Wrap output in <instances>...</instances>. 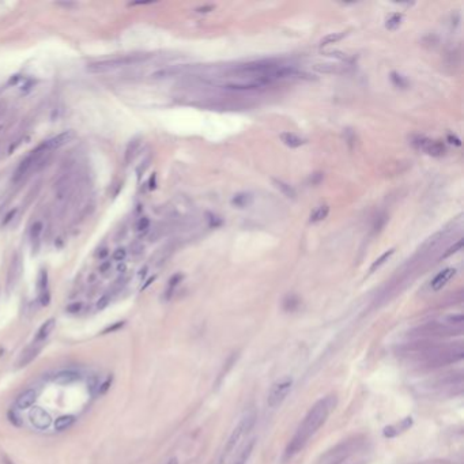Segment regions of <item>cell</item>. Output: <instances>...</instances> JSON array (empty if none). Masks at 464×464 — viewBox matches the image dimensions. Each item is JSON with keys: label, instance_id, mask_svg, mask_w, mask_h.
Listing matches in <instances>:
<instances>
[{"label": "cell", "instance_id": "cell-12", "mask_svg": "<svg viewBox=\"0 0 464 464\" xmlns=\"http://www.w3.org/2000/svg\"><path fill=\"white\" fill-rule=\"evenodd\" d=\"M313 70L320 74L329 75H345L351 72V65L345 63H318L313 65Z\"/></svg>", "mask_w": 464, "mask_h": 464}, {"label": "cell", "instance_id": "cell-39", "mask_svg": "<svg viewBox=\"0 0 464 464\" xmlns=\"http://www.w3.org/2000/svg\"><path fill=\"white\" fill-rule=\"evenodd\" d=\"M125 258H127V249H125V248H117L116 251H113L112 259L115 261L121 263V261L125 260Z\"/></svg>", "mask_w": 464, "mask_h": 464}, {"label": "cell", "instance_id": "cell-55", "mask_svg": "<svg viewBox=\"0 0 464 464\" xmlns=\"http://www.w3.org/2000/svg\"><path fill=\"white\" fill-rule=\"evenodd\" d=\"M153 281H155V276H151V278H150V279H148V281H147L146 282V285H145V286H143V290H145V289L147 288V286H150V285H151V282H153Z\"/></svg>", "mask_w": 464, "mask_h": 464}, {"label": "cell", "instance_id": "cell-42", "mask_svg": "<svg viewBox=\"0 0 464 464\" xmlns=\"http://www.w3.org/2000/svg\"><path fill=\"white\" fill-rule=\"evenodd\" d=\"M83 304L82 302H74V304H70V305L65 308V311L68 312V313H72V315H75V313H79V312L82 311Z\"/></svg>", "mask_w": 464, "mask_h": 464}, {"label": "cell", "instance_id": "cell-52", "mask_svg": "<svg viewBox=\"0 0 464 464\" xmlns=\"http://www.w3.org/2000/svg\"><path fill=\"white\" fill-rule=\"evenodd\" d=\"M148 185H150V189H155V187H157V174L155 173H153V176L150 177Z\"/></svg>", "mask_w": 464, "mask_h": 464}, {"label": "cell", "instance_id": "cell-47", "mask_svg": "<svg viewBox=\"0 0 464 464\" xmlns=\"http://www.w3.org/2000/svg\"><path fill=\"white\" fill-rule=\"evenodd\" d=\"M323 178H324L323 173H320V172H319V173H313L311 177V182L313 184V185H318V184H320V182L323 181Z\"/></svg>", "mask_w": 464, "mask_h": 464}, {"label": "cell", "instance_id": "cell-20", "mask_svg": "<svg viewBox=\"0 0 464 464\" xmlns=\"http://www.w3.org/2000/svg\"><path fill=\"white\" fill-rule=\"evenodd\" d=\"M56 327V320L55 319H49L47 320L45 323L42 324L40 329H38V332H37V335H35L34 342L35 343H40L42 345V342L47 341V338L53 332V329Z\"/></svg>", "mask_w": 464, "mask_h": 464}, {"label": "cell", "instance_id": "cell-53", "mask_svg": "<svg viewBox=\"0 0 464 464\" xmlns=\"http://www.w3.org/2000/svg\"><path fill=\"white\" fill-rule=\"evenodd\" d=\"M147 271H148V267H147V265H145V267H142L141 270H139V274H138V276H139V279H145V278H146V275H147Z\"/></svg>", "mask_w": 464, "mask_h": 464}, {"label": "cell", "instance_id": "cell-24", "mask_svg": "<svg viewBox=\"0 0 464 464\" xmlns=\"http://www.w3.org/2000/svg\"><path fill=\"white\" fill-rule=\"evenodd\" d=\"M347 31H336V33H329L325 37H323L320 40V47H328L331 44H335V42L341 41L345 37H347Z\"/></svg>", "mask_w": 464, "mask_h": 464}, {"label": "cell", "instance_id": "cell-9", "mask_svg": "<svg viewBox=\"0 0 464 464\" xmlns=\"http://www.w3.org/2000/svg\"><path fill=\"white\" fill-rule=\"evenodd\" d=\"M24 272V264H22V258L19 253H15L11 258L10 261V267L7 271V279H6V289L7 293H11L14 289L17 288L18 282L22 276Z\"/></svg>", "mask_w": 464, "mask_h": 464}, {"label": "cell", "instance_id": "cell-14", "mask_svg": "<svg viewBox=\"0 0 464 464\" xmlns=\"http://www.w3.org/2000/svg\"><path fill=\"white\" fill-rule=\"evenodd\" d=\"M455 274H456V270L452 268V267H448V268H445V270L440 271V272H438V274H437V275L432 279L430 286H432V289H433L435 291H438V290H441V289L444 288V286H445V285H447V283L452 279L453 276H455Z\"/></svg>", "mask_w": 464, "mask_h": 464}, {"label": "cell", "instance_id": "cell-3", "mask_svg": "<svg viewBox=\"0 0 464 464\" xmlns=\"http://www.w3.org/2000/svg\"><path fill=\"white\" fill-rule=\"evenodd\" d=\"M48 157H49V153L42 151L40 147H37L31 153L28 154V155L19 162L17 169L14 172L11 178L12 184H18V182L25 180L31 172L40 171L42 166H44V162H47L48 161Z\"/></svg>", "mask_w": 464, "mask_h": 464}, {"label": "cell", "instance_id": "cell-49", "mask_svg": "<svg viewBox=\"0 0 464 464\" xmlns=\"http://www.w3.org/2000/svg\"><path fill=\"white\" fill-rule=\"evenodd\" d=\"M448 141L451 145H455V146H462V141L456 138L455 135H448Z\"/></svg>", "mask_w": 464, "mask_h": 464}, {"label": "cell", "instance_id": "cell-48", "mask_svg": "<svg viewBox=\"0 0 464 464\" xmlns=\"http://www.w3.org/2000/svg\"><path fill=\"white\" fill-rule=\"evenodd\" d=\"M150 161H151V158H147L146 161L143 162V164H145V165H141V166L138 168V171H136V172H138V176L141 177L142 174L145 173V171H146V169H147V166L150 165Z\"/></svg>", "mask_w": 464, "mask_h": 464}, {"label": "cell", "instance_id": "cell-23", "mask_svg": "<svg viewBox=\"0 0 464 464\" xmlns=\"http://www.w3.org/2000/svg\"><path fill=\"white\" fill-rule=\"evenodd\" d=\"M329 214V206L328 204H323V206L316 207L313 211H312L311 217H309V222L311 224H319L324 221L325 218L328 217Z\"/></svg>", "mask_w": 464, "mask_h": 464}, {"label": "cell", "instance_id": "cell-35", "mask_svg": "<svg viewBox=\"0 0 464 464\" xmlns=\"http://www.w3.org/2000/svg\"><path fill=\"white\" fill-rule=\"evenodd\" d=\"M113 295H115V293H113L112 290H109V291H106L105 294H102V295H101V298L98 300V302H97V309H98V311L105 309L106 306L111 304Z\"/></svg>", "mask_w": 464, "mask_h": 464}, {"label": "cell", "instance_id": "cell-31", "mask_svg": "<svg viewBox=\"0 0 464 464\" xmlns=\"http://www.w3.org/2000/svg\"><path fill=\"white\" fill-rule=\"evenodd\" d=\"M253 448H255V440H251L247 445L244 447V449L241 451L240 456L235 460L234 464H245L248 462V459L251 458V455L253 452Z\"/></svg>", "mask_w": 464, "mask_h": 464}, {"label": "cell", "instance_id": "cell-32", "mask_svg": "<svg viewBox=\"0 0 464 464\" xmlns=\"http://www.w3.org/2000/svg\"><path fill=\"white\" fill-rule=\"evenodd\" d=\"M37 290H38V295L40 294L48 293V272L47 270L42 268L38 274V279H37Z\"/></svg>", "mask_w": 464, "mask_h": 464}, {"label": "cell", "instance_id": "cell-4", "mask_svg": "<svg viewBox=\"0 0 464 464\" xmlns=\"http://www.w3.org/2000/svg\"><path fill=\"white\" fill-rule=\"evenodd\" d=\"M75 187L77 178L71 172L64 173L55 184V208L59 214H63L67 206L70 204L71 199L75 194Z\"/></svg>", "mask_w": 464, "mask_h": 464}, {"label": "cell", "instance_id": "cell-36", "mask_svg": "<svg viewBox=\"0 0 464 464\" xmlns=\"http://www.w3.org/2000/svg\"><path fill=\"white\" fill-rule=\"evenodd\" d=\"M462 249H463V240H459L458 242H455L452 247L448 248L447 251L441 255V259L449 258V256H452V255H455V253H458L459 251H462Z\"/></svg>", "mask_w": 464, "mask_h": 464}, {"label": "cell", "instance_id": "cell-51", "mask_svg": "<svg viewBox=\"0 0 464 464\" xmlns=\"http://www.w3.org/2000/svg\"><path fill=\"white\" fill-rule=\"evenodd\" d=\"M116 270H117L118 274H121V275H124V274H125V271H127V264H125L124 261H121V263H118V264H117V267H116Z\"/></svg>", "mask_w": 464, "mask_h": 464}, {"label": "cell", "instance_id": "cell-13", "mask_svg": "<svg viewBox=\"0 0 464 464\" xmlns=\"http://www.w3.org/2000/svg\"><path fill=\"white\" fill-rule=\"evenodd\" d=\"M42 234H44V222L42 221H35L33 226L30 228L29 238L30 245H31V252L33 255H37L40 248H41Z\"/></svg>", "mask_w": 464, "mask_h": 464}, {"label": "cell", "instance_id": "cell-43", "mask_svg": "<svg viewBox=\"0 0 464 464\" xmlns=\"http://www.w3.org/2000/svg\"><path fill=\"white\" fill-rule=\"evenodd\" d=\"M108 255H109V248L102 247V248H100L97 252H95L94 256H95V259H98V260H102V261H104V260H106V258H108Z\"/></svg>", "mask_w": 464, "mask_h": 464}, {"label": "cell", "instance_id": "cell-44", "mask_svg": "<svg viewBox=\"0 0 464 464\" xmlns=\"http://www.w3.org/2000/svg\"><path fill=\"white\" fill-rule=\"evenodd\" d=\"M8 419H10V422L14 423V425H17V426H21V425H22L21 418L18 417V414L14 411V410H10V411H8Z\"/></svg>", "mask_w": 464, "mask_h": 464}, {"label": "cell", "instance_id": "cell-10", "mask_svg": "<svg viewBox=\"0 0 464 464\" xmlns=\"http://www.w3.org/2000/svg\"><path fill=\"white\" fill-rule=\"evenodd\" d=\"M74 131H64V132H61V134H58L56 136H53L51 139H48L44 143L40 145V148H41L42 151H45V153H49L53 151V150H58L60 147H63L64 145H67L68 142H71L74 139Z\"/></svg>", "mask_w": 464, "mask_h": 464}, {"label": "cell", "instance_id": "cell-26", "mask_svg": "<svg viewBox=\"0 0 464 464\" xmlns=\"http://www.w3.org/2000/svg\"><path fill=\"white\" fill-rule=\"evenodd\" d=\"M403 14L402 12H395L392 15H389L387 18V21H385V29L391 30V31H394V30L399 29L400 25L403 22Z\"/></svg>", "mask_w": 464, "mask_h": 464}, {"label": "cell", "instance_id": "cell-15", "mask_svg": "<svg viewBox=\"0 0 464 464\" xmlns=\"http://www.w3.org/2000/svg\"><path fill=\"white\" fill-rule=\"evenodd\" d=\"M41 351V345L40 343H35L33 342L29 347H26L22 354H21V357L18 359V366L19 368H22V366H28V365L33 361V359L38 355V352Z\"/></svg>", "mask_w": 464, "mask_h": 464}, {"label": "cell", "instance_id": "cell-21", "mask_svg": "<svg viewBox=\"0 0 464 464\" xmlns=\"http://www.w3.org/2000/svg\"><path fill=\"white\" fill-rule=\"evenodd\" d=\"M253 195L249 194V192H238V194H235L233 198H232V204L237 208H245V207H249L253 203Z\"/></svg>", "mask_w": 464, "mask_h": 464}, {"label": "cell", "instance_id": "cell-37", "mask_svg": "<svg viewBox=\"0 0 464 464\" xmlns=\"http://www.w3.org/2000/svg\"><path fill=\"white\" fill-rule=\"evenodd\" d=\"M298 305H300V300L295 295H290L285 300V309L286 311H294Z\"/></svg>", "mask_w": 464, "mask_h": 464}, {"label": "cell", "instance_id": "cell-34", "mask_svg": "<svg viewBox=\"0 0 464 464\" xmlns=\"http://www.w3.org/2000/svg\"><path fill=\"white\" fill-rule=\"evenodd\" d=\"M325 56H332V58H335V59L341 60L342 63H345V64L351 65L352 61H354V59H352V58H350V56H348V55H346V53L341 52V51H331V52L325 53Z\"/></svg>", "mask_w": 464, "mask_h": 464}, {"label": "cell", "instance_id": "cell-57", "mask_svg": "<svg viewBox=\"0 0 464 464\" xmlns=\"http://www.w3.org/2000/svg\"><path fill=\"white\" fill-rule=\"evenodd\" d=\"M168 464H178V460H177V459H171V460L168 462Z\"/></svg>", "mask_w": 464, "mask_h": 464}, {"label": "cell", "instance_id": "cell-38", "mask_svg": "<svg viewBox=\"0 0 464 464\" xmlns=\"http://www.w3.org/2000/svg\"><path fill=\"white\" fill-rule=\"evenodd\" d=\"M112 268H113L112 261H111V260H104V261L100 264V267H98V272H100L101 275L108 276L109 274H111Z\"/></svg>", "mask_w": 464, "mask_h": 464}, {"label": "cell", "instance_id": "cell-2", "mask_svg": "<svg viewBox=\"0 0 464 464\" xmlns=\"http://www.w3.org/2000/svg\"><path fill=\"white\" fill-rule=\"evenodd\" d=\"M151 58H153V55H150V53H131V55H124L120 58L90 63L87 65V71L91 74H106V72H112V71L120 70L124 67H128V65L146 63L147 60H150Z\"/></svg>", "mask_w": 464, "mask_h": 464}, {"label": "cell", "instance_id": "cell-16", "mask_svg": "<svg viewBox=\"0 0 464 464\" xmlns=\"http://www.w3.org/2000/svg\"><path fill=\"white\" fill-rule=\"evenodd\" d=\"M35 399H37V389H34V388L26 389L17 398V407L21 410L29 408L34 405Z\"/></svg>", "mask_w": 464, "mask_h": 464}, {"label": "cell", "instance_id": "cell-33", "mask_svg": "<svg viewBox=\"0 0 464 464\" xmlns=\"http://www.w3.org/2000/svg\"><path fill=\"white\" fill-rule=\"evenodd\" d=\"M150 230V219L147 217H142L135 225V232L139 235H145Z\"/></svg>", "mask_w": 464, "mask_h": 464}, {"label": "cell", "instance_id": "cell-25", "mask_svg": "<svg viewBox=\"0 0 464 464\" xmlns=\"http://www.w3.org/2000/svg\"><path fill=\"white\" fill-rule=\"evenodd\" d=\"M75 422V417L74 415H63L59 417L55 422V429L58 432H64V430L70 429L71 426Z\"/></svg>", "mask_w": 464, "mask_h": 464}, {"label": "cell", "instance_id": "cell-28", "mask_svg": "<svg viewBox=\"0 0 464 464\" xmlns=\"http://www.w3.org/2000/svg\"><path fill=\"white\" fill-rule=\"evenodd\" d=\"M389 79H391V82H392V85H394L395 87L407 88L408 86H410V82L407 81V78L403 77L402 74L396 72V71H392V72L389 74Z\"/></svg>", "mask_w": 464, "mask_h": 464}, {"label": "cell", "instance_id": "cell-46", "mask_svg": "<svg viewBox=\"0 0 464 464\" xmlns=\"http://www.w3.org/2000/svg\"><path fill=\"white\" fill-rule=\"evenodd\" d=\"M143 252V245L139 244V242H134L132 245H131V255H134V256H138V255H141Z\"/></svg>", "mask_w": 464, "mask_h": 464}, {"label": "cell", "instance_id": "cell-6", "mask_svg": "<svg viewBox=\"0 0 464 464\" xmlns=\"http://www.w3.org/2000/svg\"><path fill=\"white\" fill-rule=\"evenodd\" d=\"M293 387V380L290 377H283L282 380L276 381L270 389V394L267 398V403L271 408H276L282 405L285 399L288 398Z\"/></svg>", "mask_w": 464, "mask_h": 464}, {"label": "cell", "instance_id": "cell-56", "mask_svg": "<svg viewBox=\"0 0 464 464\" xmlns=\"http://www.w3.org/2000/svg\"><path fill=\"white\" fill-rule=\"evenodd\" d=\"M59 6H64V7H74L77 6L75 3H58Z\"/></svg>", "mask_w": 464, "mask_h": 464}, {"label": "cell", "instance_id": "cell-41", "mask_svg": "<svg viewBox=\"0 0 464 464\" xmlns=\"http://www.w3.org/2000/svg\"><path fill=\"white\" fill-rule=\"evenodd\" d=\"M345 139H346L347 145H348L350 150H351L352 147H354V143H355V134H354L350 128H347L346 131H345Z\"/></svg>", "mask_w": 464, "mask_h": 464}, {"label": "cell", "instance_id": "cell-50", "mask_svg": "<svg viewBox=\"0 0 464 464\" xmlns=\"http://www.w3.org/2000/svg\"><path fill=\"white\" fill-rule=\"evenodd\" d=\"M214 8H215V6L208 4V6H203V7H199V8H196V12H210V11H212Z\"/></svg>", "mask_w": 464, "mask_h": 464}, {"label": "cell", "instance_id": "cell-1", "mask_svg": "<svg viewBox=\"0 0 464 464\" xmlns=\"http://www.w3.org/2000/svg\"><path fill=\"white\" fill-rule=\"evenodd\" d=\"M335 406L336 398L332 396V395L319 400L318 403H315L312 406L311 410L308 411L302 423L298 426V429L294 433L291 440H290L288 447H286L285 460L291 459L300 452L301 449H304L309 438L313 435H316V432L325 423L327 418L329 417V414L332 412V410H335Z\"/></svg>", "mask_w": 464, "mask_h": 464}, {"label": "cell", "instance_id": "cell-5", "mask_svg": "<svg viewBox=\"0 0 464 464\" xmlns=\"http://www.w3.org/2000/svg\"><path fill=\"white\" fill-rule=\"evenodd\" d=\"M255 422H256V415H255V414H248V415H245V417L241 419L238 425L234 428V430L232 432V435H230L228 444H226V447H225L224 453H222L221 462H222L224 459L228 458L230 453L234 451L235 447L241 442V440L252 430Z\"/></svg>", "mask_w": 464, "mask_h": 464}, {"label": "cell", "instance_id": "cell-22", "mask_svg": "<svg viewBox=\"0 0 464 464\" xmlns=\"http://www.w3.org/2000/svg\"><path fill=\"white\" fill-rule=\"evenodd\" d=\"M272 182H274L275 188L279 189V192L285 195L286 198H289V199H295L297 192H295V189H294L290 184L282 181V180H278V178H272Z\"/></svg>", "mask_w": 464, "mask_h": 464}, {"label": "cell", "instance_id": "cell-11", "mask_svg": "<svg viewBox=\"0 0 464 464\" xmlns=\"http://www.w3.org/2000/svg\"><path fill=\"white\" fill-rule=\"evenodd\" d=\"M29 421L34 428L44 430L51 426L52 417L49 415V412L45 411L41 407H33L29 411Z\"/></svg>", "mask_w": 464, "mask_h": 464}, {"label": "cell", "instance_id": "cell-29", "mask_svg": "<svg viewBox=\"0 0 464 464\" xmlns=\"http://www.w3.org/2000/svg\"><path fill=\"white\" fill-rule=\"evenodd\" d=\"M394 253H395V248H391V249L385 251V252L382 253L380 258L376 259V260H375V261L372 263V265H370V272H375V271L378 270V268H380L382 264H385V261H388V260L391 259V256H392Z\"/></svg>", "mask_w": 464, "mask_h": 464}, {"label": "cell", "instance_id": "cell-19", "mask_svg": "<svg viewBox=\"0 0 464 464\" xmlns=\"http://www.w3.org/2000/svg\"><path fill=\"white\" fill-rule=\"evenodd\" d=\"M281 141L285 146L290 147V148H298V147L304 146L306 143V141L304 138H301L297 134H294V132H282L281 135Z\"/></svg>", "mask_w": 464, "mask_h": 464}, {"label": "cell", "instance_id": "cell-54", "mask_svg": "<svg viewBox=\"0 0 464 464\" xmlns=\"http://www.w3.org/2000/svg\"><path fill=\"white\" fill-rule=\"evenodd\" d=\"M3 464H15V463L12 462L11 459H8L6 455H4V456H3Z\"/></svg>", "mask_w": 464, "mask_h": 464}, {"label": "cell", "instance_id": "cell-40", "mask_svg": "<svg viewBox=\"0 0 464 464\" xmlns=\"http://www.w3.org/2000/svg\"><path fill=\"white\" fill-rule=\"evenodd\" d=\"M207 219H208V226L210 228H218V226H221L222 225V219L217 215H214V214H207Z\"/></svg>", "mask_w": 464, "mask_h": 464}, {"label": "cell", "instance_id": "cell-8", "mask_svg": "<svg viewBox=\"0 0 464 464\" xmlns=\"http://www.w3.org/2000/svg\"><path fill=\"white\" fill-rule=\"evenodd\" d=\"M411 143L414 145V147H417L418 150H422V151H425L428 155L435 157V158L444 157L445 153H447V147H445V145H444L442 142L433 141V139H429V138H426V136H414Z\"/></svg>", "mask_w": 464, "mask_h": 464}, {"label": "cell", "instance_id": "cell-27", "mask_svg": "<svg viewBox=\"0 0 464 464\" xmlns=\"http://www.w3.org/2000/svg\"><path fill=\"white\" fill-rule=\"evenodd\" d=\"M182 279H184V275L180 274V272H178V274H174V275L172 276L171 279H169V282H168V289H166V293H165V298H166V300H169L172 295H173L174 290H176L177 286L181 283Z\"/></svg>", "mask_w": 464, "mask_h": 464}, {"label": "cell", "instance_id": "cell-45", "mask_svg": "<svg viewBox=\"0 0 464 464\" xmlns=\"http://www.w3.org/2000/svg\"><path fill=\"white\" fill-rule=\"evenodd\" d=\"M17 212H18V208H14V210H11V211L8 212V214H7L6 217H4V219H3V222H1V225H3V226H7V225L10 224V222H11L12 219L15 218V215H17Z\"/></svg>", "mask_w": 464, "mask_h": 464}, {"label": "cell", "instance_id": "cell-17", "mask_svg": "<svg viewBox=\"0 0 464 464\" xmlns=\"http://www.w3.org/2000/svg\"><path fill=\"white\" fill-rule=\"evenodd\" d=\"M142 146V138L141 136H136L134 139H131L128 142V145L125 147V151H124V162L125 165L131 164L134 159H135L136 154L139 151V148Z\"/></svg>", "mask_w": 464, "mask_h": 464}, {"label": "cell", "instance_id": "cell-18", "mask_svg": "<svg viewBox=\"0 0 464 464\" xmlns=\"http://www.w3.org/2000/svg\"><path fill=\"white\" fill-rule=\"evenodd\" d=\"M81 373H78V372H74V370H63V372H59V373H56L55 376L51 378L52 381L58 382V384H71V382H75L78 380H81Z\"/></svg>", "mask_w": 464, "mask_h": 464}, {"label": "cell", "instance_id": "cell-7", "mask_svg": "<svg viewBox=\"0 0 464 464\" xmlns=\"http://www.w3.org/2000/svg\"><path fill=\"white\" fill-rule=\"evenodd\" d=\"M463 355L464 351L462 346L447 347L441 351L435 352V355H432L428 361V366L429 368H438V366H444V365L453 364V362L463 358Z\"/></svg>", "mask_w": 464, "mask_h": 464}, {"label": "cell", "instance_id": "cell-30", "mask_svg": "<svg viewBox=\"0 0 464 464\" xmlns=\"http://www.w3.org/2000/svg\"><path fill=\"white\" fill-rule=\"evenodd\" d=\"M388 222V215L385 212H380L376 218H375V221H373V225H372V233L373 234H377V233H380L382 229H384V226L387 225Z\"/></svg>", "mask_w": 464, "mask_h": 464}]
</instances>
